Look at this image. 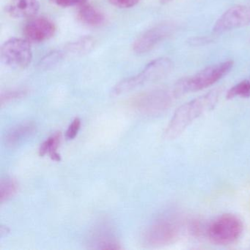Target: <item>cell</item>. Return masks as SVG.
I'll list each match as a JSON object with an SVG mask.
<instances>
[{
  "instance_id": "cell-1",
  "label": "cell",
  "mask_w": 250,
  "mask_h": 250,
  "mask_svg": "<svg viewBox=\"0 0 250 250\" xmlns=\"http://www.w3.org/2000/svg\"><path fill=\"white\" fill-rule=\"evenodd\" d=\"M219 96L220 90L216 89L181 105L165 130V138L173 140L181 135L195 120L214 108Z\"/></svg>"
},
{
  "instance_id": "cell-2",
  "label": "cell",
  "mask_w": 250,
  "mask_h": 250,
  "mask_svg": "<svg viewBox=\"0 0 250 250\" xmlns=\"http://www.w3.org/2000/svg\"><path fill=\"white\" fill-rule=\"evenodd\" d=\"M233 66L232 61H224L206 67L194 75L179 80L174 86L176 97L188 93L204 90L217 83L229 72Z\"/></svg>"
},
{
  "instance_id": "cell-3",
  "label": "cell",
  "mask_w": 250,
  "mask_h": 250,
  "mask_svg": "<svg viewBox=\"0 0 250 250\" xmlns=\"http://www.w3.org/2000/svg\"><path fill=\"white\" fill-rule=\"evenodd\" d=\"M172 68L173 62L169 58H162L154 60L147 64L140 74L118 83L112 90V94L118 96L146 83L158 81L167 76L172 71Z\"/></svg>"
},
{
  "instance_id": "cell-4",
  "label": "cell",
  "mask_w": 250,
  "mask_h": 250,
  "mask_svg": "<svg viewBox=\"0 0 250 250\" xmlns=\"http://www.w3.org/2000/svg\"><path fill=\"white\" fill-rule=\"evenodd\" d=\"M181 232L179 219L173 213H165L158 217L147 228L145 241L150 247L169 245L175 242Z\"/></svg>"
},
{
  "instance_id": "cell-5",
  "label": "cell",
  "mask_w": 250,
  "mask_h": 250,
  "mask_svg": "<svg viewBox=\"0 0 250 250\" xmlns=\"http://www.w3.org/2000/svg\"><path fill=\"white\" fill-rule=\"evenodd\" d=\"M243 231L244 225L241 219L232 213H225L210 222L207 233L213 244L226 246L236 242Z\"/></svg>"
},
{
  "instance_id": "cell-6",
  "label": "cell",
  "mask_w": 250,
  "mask_h": 250,
  "mask_svg": "<svg viewBox=\"0 0 250 250\" xmlns=\"http://www.w3.org/2000/svg\"><path fill=\"white\" fill-rule=\"evenodd\" d=\"M0 58L7 66L14 69H23L31 62L33 52L28 41L13 38L2 44Z\"/></svg>"
},
{
  "instance_id": "cell-7",
  "label": "cell",
  "mask_w": 250,
  "mask_h": 250,
  "mask_svg": "<svg viewBox=\"0 0 250 250\" xmlns=\"http://www.w3.org/2000/svg\"><path fill=\"white\" fill-rule=\"evenodd\" d=\"M250 24V5H237L224 13L213 26V32L223 33Z\"/></svg>"
},
{
  "instance_id": "cell-8",
  "label": "cell",
  "mask_w": 250,
  "mask_h": 250,
  "mask_svg": "<svg viewBox=\"0 0 250 250\" xmlns=\"http://www.w3.org/2000/svg\"><path fill=\"white\" fill-rule=\"evenodd\" d=\"M174 30L175 27L172 24L164 23L147 30L134 42L133 46L134 52L138 54L149 52L164 39L170 36Z\"/></svg>"
},
{
  "instance_id": "cell-9",
  "label": "cell",
  "mask_w": 250,
  "mask_h": 250,
  "mask_svg": "<svg viewBox=\"0 0 250 250\" xmlns=\"http://www.w3.org/2000/svg\"><path fill=\"white\" fill-rule=\"evenodd\" d=\"M173 97L176 98L173 90L172 93L164 90H156L140 97L137 100V107L143 113H158L168 108Z\"/></svg>"
},
{
  "instance_id": "cell-10",
  "label": "cell",
  "mask_w": 250,
  "mask_h": 250,
  "mask_svg": "<svg viewBox=\"0 0 250 250\" xmlns=\"http://www.w3.org/2000/svg\"><path fill=\"white\" fill-rule=\"evenodd\" d=\"M56 27L49 19L37 17L27 23L24 28L26 40L33 43H41L55 36Z\"/></svg>"
},
{
  "instance_id": "cell-11",
  "label": "cell",
  "mask_w": 250,
  "mask_h": 250,
  "mask_svg": "<svg viewBox=\"0 0 250 250\" xmlns=\"http://www.w3.org/2000/svg\"><path fill=\"white\" fill-rule=\"evenodd\" d=\"M40 8L39 0H8L6 11L16 19L31 18Z\"/></svg>"
},
{
  "instance_id": "cell-12",
  "label": "cell",
  "mask_w": 250,
  "mask_h": 250,
  "mask_svg": "<svg viewBox=\"0 0 250 250\" xmlns=\"http://www.w3.org/2000/svg\"><path fill=\"white\" fill-rule=\"evenodd\" d=\"M34 123L25 121L10 128L4 137L5 144L8 147H16L23 143L26 139L33 135L36 131Z\"/></svg>"
},
{
  "instance_id": "cell-13",
  "label": "cell",
  "mask_w": 250,
  "mask_h": 250,
  "mask_svg": "<svg viewBox=\"0 0 250 250\" xmlns=\"http://www.w3.org/2000/svg\"><path fill=\"white\" fill-rule=\"evenodd\" d=\"M79 20L83 24L92 27H99L104 23L105 17L103 13L99 9L90 6V5H83L79 11Z\"/></svg>"
},
{
  "instance_id": "cell-14",
  "label": "cell",
  "mask_w": 250,
  "mask_h": 250,
  "mask_svg": "<svg viewBox=\"0 0 250 250\" xmlns=\"http://www.w3.org/2000/svg\"><path fill=\"white\" fill-rule=\"evenodd\" d=\"M61 137H62V135L60 131L52 134L44 143H42L40 148H39V155L41 156H44L46 153H49V156L52 160L61 162V156L57 152V150L61 143Z\"/></svg>"
},
{
  "instance_id": "cell-15",
  "label": "cell",
  "mask_w": 250,
  "mask_h": 250,
  "mask_svg": "<svg viewBox=\"0 0 250 250\" xmlns=\"http://www.w3.org/2000/svg\"><path fill=\"white\" fill-rule=\"evenodd\" d=\"M93 244L95 248L102 250H119L121 248L119 243L107 229L99 231L95 237Z\"/></svg>"
},
{
  "instance_id": "cell-16",
  "label": "cell",
  "mask_w": 250,
  "mask_h": 250,
  "mask_svg": "<svg viewBox=\"0 0 250 250\" xmlns=\"http://www.w3.org/2000/svg\"><path fill=\"white\" fill-rule=\"evenodd\" d=\"M18 184L11 178H5L0 182V202L7 201L17 194Z\"/></svg>"
},
{
  "instance_id": "cell-17",
  "label": "cell",
  "mask_w": 250,
  "mask_h": 250,
  "mask_svg": "<svg viewBox=\"0 0 250 250\" xmlns=\"http://www.w3.org/2000/svg\"><path fill=\"white\" fill-rule=\"evenodd\" d=\"M236 97H250V81L244 80L240 82L228 90L227 93V98L228 99Z\"/></svg>"
},
{
  "instance_id": "cell-18",
  "label": "cell",
  "mask_w": 250,
  "mask_h": 250,
  "mask_svg": "<svg viewBox=\"0 0 250 250\" xmlns=\"http://www.w3.org/2000/svg\"><path fill=\"white\" fill-rule=\"evenodd\" d=\"M54 5L62 8H68L73 6H83L87 2V0H50Z\"/></svg>"
},
{
  "instance_id": "cell-19",
  "label": "cell",
  "mask_w": 250,
  "mask_h": 250,
  "mask_svg": "<svg viewBox=\"0 0 250 250\" xmlns=\"http://www.w3.org/2000/svg\"><path fill=\"white\" fill-rule=\"evenodd\" d=\"M80 126H81V120L78 118H75L65 133V137L67 140H71L75 138L80 131Z\"/></svg>"
},
{
  "instance_id": "cell-20",
  "label": "cell",
  "mask_w": 250,
  "mask_h": 250,
  "mask_svg": "<svg viewBox=\"0 0 250 250\" xmlns=\"http://www.w3.org/2000/svg\"><path fill=\"white\" fill-rule=\"evenodd\" d=\"M109 2L117 8H129L137 5L140 0H109Z\"/></svg>"
},
{
  "instance_id": "cell-21",
  "label": "cell",
  "mask_w": 250,
  "mask_h": 250,
  "mask_svg": "<svg viewBox=\"0 0 250 250\" xmlns=\"http://www.w3.org/2000/svg\"><path fill=\"white\" fill-rule=\"evenodd\" d=\"M24 93L23 91H13L8 92V93H5V94H2L1 96V104L7 103V102H10V101L14 100V99H17V98L21 97Z\"/></svg>"
},
{
  "instance_id": "cell-22",
  "label": "cell",
  "mask_w": 250,
  "mask_h": 250,
  "mask_svg": "<svg viewBox=\"0 0 250 250\" xmlns=\"http://www.w3.org/2000/svg\"><path fill=\"white\" fill-rule=\"evenodd\" d=\"M162 1V2H163V3H167V2H170L171 0H161Z\"/></svg>"
}]
</instances>
